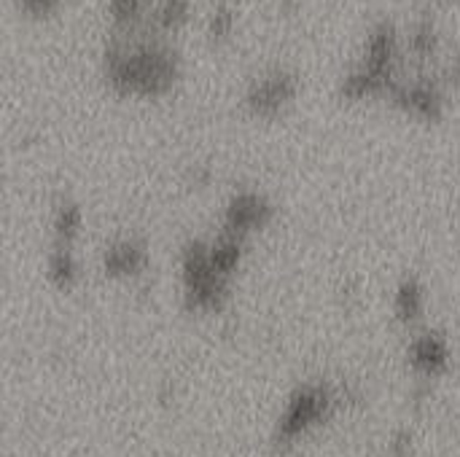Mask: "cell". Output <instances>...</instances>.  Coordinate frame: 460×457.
<instances>
[{
  "mask_svg": "<svg viewBox=\"0 0 460 457\" xmlns=\"http://www.w3.org/2000/svg\"><path fill=\"white\" fill-rule=\"evenodd\" d=\"M86 226V213L78 199L59 197L49 215V250H73L78 253Z\"/></svg>",
  "mask_w": 460,
  "mask_h": 457,
  "instance_id": "cell-10",
  "label": "cell"
},
{
  "mask_svg": "<svg viewBox=\"0 0 460 457\" xmlns=\"http://www.w3.org/2000/svg\"><path fill=\"white\" fill-rule=\"evenodd\" d=\"M437 46H439V35H437V27L431 22H420L412 27L410 32V51L420 59H429L437 54Z\"/></svg>",
  "mask_w": 460,
  "mask_h": 457,
  "instance_id": "cell-15",
  "label": "cell"
},
{
  "mask_svg": "<svg viewBox=\"0 0 460 457\" xmlns=\"http://www.w3.org/2000/svg\"><path fill=\"white\" fill-rule=\"evenodd\" d=\"M19 11H24L30 19H49L59 11L62 0H16Z\"/></svg>",
  "mask_w": 460,
  "mask_h": 457,
  "instance_id": "cell-16",
  "label": "cell"
},
{
  "mask_svg": "<svg viewBox=\"0 0 460 457\" xmlns=\"http://www.w3.org/2000/svg\"><path fill=\"white\" fill-rule=\"evenodd\" d=\"M407 366L423 382L445 377L450 372V366H453V345H450V339L437 329L415 334L410 339V345H407Z\"/></svg>",
  "mask_w": 460,
  "mask_h": 457,
  "instance_id": "cell-8",
  "label": "cell"
},
{
  "mask_svg": "<svg viewBox=\"0 0 460 457\" xmlns=\"http://www.w3.org/2000/svg\"><path fill=\"white\" fill-rule=\"evenodd\" d=\"M342 409V393L337 385L326 380L299 382L283 401L275 426H272V447L278 453H291L305 444L310 436L332 426V420Z\"/></svg>",
  "mask_w": 460,
  "mask_h": 457,
  "instance_id": "cell-4",
  "label": "cell"
},
{
  "mask_svg": "<svg viewBox=\"0 0 460 457\" xmlns=\"http://www.w3.org/2000/svg\"><path fill=\"white\" fill-rule=\"evenodd\" d=\"M278 218V207L270 199V194H264L261 189H234L218 215V226L232 229L243 237H248L251 242L264 234Z\"/></svg>",
  "mask_w": 460,
  "mask_h": 457,
  "instance_id": "cell-6",
  "label": "cell"
},
{
  "mask_svg": "<svg viewBox=\"0 0 460 457\" xmlns=\"http://www.w3.org/2000/svg\"><path fill=\"white\" fill-rule=\"evenodd\" d=\"M391 310L399 326L404 329H415L429 310V288L418 275H404L396 288H394V299H391Z\"/></svg>",
  "mask_w": 460,
  "mask_h": 457,
  "instance_id": "cell-11",
  "label": "cell"
},
{
  "mask_svg": "<svg viewBox=\"0 0 460 457\" xmlns=\"http://www.w3.org/2000/svg\"><path fill=\"white\" fill-rule=\"evenodd\" d=\"M151 3L154 0H105L113 27L119 32L140 30V24H146V19H148Z\"/></svg>",
  "mask_w": 460,
  "mask_h": 457,
  "instance_id": "cell-13",
  "label": "cell"
},
{
  "mask_svg": "<svg viewBox=\"0 0 460 457\" xmlns=\"http://www.w3.org/2000/svg\"><path fill=\"white\" fill-rule=\"evenodd\" d=\"M102 75L119 97L162 100L178 86L183 62L164 35L151 30H116L102 51Z\"/></svg>",
  "mask_w": 460,
  "mask_h": 457,
  "instance_id": "cell-2",
  "label": "cell"
},
{
  "mask_svg": "<svg viewBox=\"0 0 460 457\" xmlns=\"http://www.w3.org/2000/svg\"><path fill=\"white\" fill-rule=\"evenodd\" d=\"M412 450H415V442H412L410 431H396L388 442V455L391 457H412Z\"/></svg>",
  "mask_w": 460,
  "mask_h": 457,
  "instance_id": "cell-17",
  "label": "cell"
},
{
  "mask_svg": "<svg viewBox=\"0 0 460 457\" xmlns=\"http://www.w3.org/2000/svg\"><path fill=\"white\" fill-rule=\"evenodd\" d=\"M402 62V35L394 22H377L361 46V54L340 78V97L348 102L388 97L399 78Z\"/></svg>",
  "mask_w": 460,
  "mask_h": 457,
  "instance_id": "cell-3",
  "label": "cell"
},
{
  "mask_svg": "<svg viewBox=\"0 0 460 457\" xmlns=\"http://www.w3.org/2000/svg\"><path fill=\"white\" fill-rule=\"evenodd\" d=\"M388 100L404 110L407 116L412 119H420V121H437L442 119V110H445V94L442 89L437 86V81L420 75V78H402L394 92L388 94Z\"/></svg>",
  "mask_w": 460,
  "mask_h": 457,
  "instance_id": "cell-9",
  "label": "cell"
},
{
  "mask_svg": "<svg viewBox=\"0 0 460 457\" xmlns=\"http://www.w3.org/2000/svg\"><path fill=\"white\" fill-rule=\"evenodd\" d=\"M234 27H237V13L229 3H218L216 8H210L208 22H205V32L216 46L229 40L234 35Z\"/></svg>",
  "mask_w": 460,
  "mask_h": 457,
  "instance_id": "cell-14",
  "label": "cell"
},
{
  "mask_svg": "<svg viewBox=\"0 0 460 457\" xmlns=\"http://www.w3.org/2000/svg\"><path fill=\"white\" fill-rule=\"evenodd\" d=\"M296 97H299L296 73L286 65H272L248 81L243 92V108L253 119L275 121L296 105Z\"/></svg>",
  "mask_w": 460,
  "mask_h": 457,
  "instance_id": "cell-5",
  "label": "cell"
},
{
  "mask_svg": "<svg viewBox=\"0 0 460 457\" xmlns=\"http://www.w3.org/2000/svg\"><path fill=\"white\" fill-rule=\"evenodd\" d=\"M100 269L105 275V280L111 283H137L148 275L151 269V248L148 240L135 234V232H124L116 234L105 242V248L100 250Z\"/></svg>",
  "mask_w": 460,
  "mask_h": 457,
  "instance_id": "cell-7",
  "label": "cell"
},
{
  "mask_svg": "<svg viewBox=\"0 0 460 457\" xmlns=\"http://www.w3.org/2000/svg\"><path fill=\"white\" fill-rule=\"evenodd\" d=\"M251 240L216 226L213 234L191 237L178 256V286L191 315H218L229 307Z\"/></svg>",
  "mask_w": 460,
  "mask_h": 457,
  "instance_id": "cell-1",
  "label": "cell"
},
{
  "mask_svg": "<svg viewBox=\"0 0 460 457\" xmlns=\"http://www.w3.org/2000/svg\"><path fill=\"white\" fill-rule=\"evenodd\" d=\"M189 22H191V0H154L146 19V30L170 38L181 32Z\"/></svg>",
  "mask_w": 460,
  "mask_h": 457,
  "instance_id": "cell-12",
  "label": "cell"
}]
</instances>
